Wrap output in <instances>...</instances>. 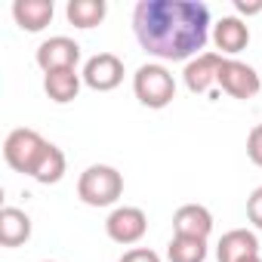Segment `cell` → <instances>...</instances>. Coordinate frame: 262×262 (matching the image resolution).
I'll list each match as a JSON object with an SVG mask.
<instances>
[{
  "mask_svg": "<svg viewBox=\"0 0 262 262\" xmlns=\"http://www.w3.org/2000/svg\"><path fill=\"white\" fill-rule=\"evenodd\" d=\"M43 148H47V139L37 133V129L19 126V129H13V133L7 136V142H4V161H7L16 173L31 176V170H34L37 158L43 155Z\"/></svg>",
  "mask_w": 262,
  "mask_h": 262,
  "instance_id": "cell-4",
  "label": "cell"
},
{
  "mask_svg": "<svg viewBox=\"0 0 262 262\" xmlns=\"http://www.w3.org/2000/svg\"><path fill=\"white\" fill-rule=\"evenodd\" d=\"M234 10L241 16H256L262 13V0H234Z\"/></svg>",
  "mask_w": 262,
  "mask_h": 262,
  "instance_id": "cell-22",
  "label": "cell"
},
{
  "mask_svg": "<svg viewBox=\"0 0 262 262\" xmlns=\"http://www.w3.org/2000/svg\"><path fill=\"white\" fill-rule=\"evenodd\" d=\"M167 259L170 262H204L207 259V241L173 234V241L167 244Z\"/></svg>",
  "mask_w": 262,
  "mask_h": 262,
  "instance_id": "cell-18",
  "label": "cell"
},
{
  "mask_svg": "<svg viewBox=\"0 0 262 262\" xmlns=\"http://www.w3.org/2000/svg\"><path fill=\"white\" fill-rule=\"evenodd\" d=\"M31 237V216L19 207L0 210V244L4 247H22Z\"/></svg>",
  "mask_w": 262,
  "mask_h": 262,
  "instance_id": "cell-14",
  "label": "cell"
},
{
  "mask_svg": "<svg viewBox=\"0 0 262 262\" xmlns=\"http://www.w3.org/2000/svg\"><path fill=\"white\" fill-rule=\"evenodd\" d=\"M120 262H161V256L148 247H133V250H126L120 256Z\"/></svg>",
  "mask_w": 262,
  "mask_h": 262,
  "instance_id": "cell-21",
  "label": "cell"
},
{
  "mask_svg": "<svg viewBox=\"0 0 262 262\" xmlns=\"http://www.w3.org/2000/svg\"><path fill=\"white\" fill-rule=\"evenodd\" d=\"M225 56L222 53H201L194 56L185 71H182V80L191 93H210L213 83H219V68H222Z\"/></svg>",
  "mask_w": 262,
  "mask_h": 262,
  "instance_id": "cell-9",
  "label": "cell"
},
{
  "mask_svg": "<svg viewBox=\"0 0 262 262\" xmlns=\"http://www.w3.org/2000/svg\"><path fill=\"white\" fill-rule=\"evenodd\" d=\"M213 43L222 56H237L241 50H247L250 43V28L247 22H241L237 16H222L213 25Z\"/></svg>",
  "mask_w": 262,
  "mask_h": 262,
  "instance_id": "cell-12",
  "label": "cell"
},
{
  "mask_svg": "<svg viewBox=\"0 0 262 262\" xmlns=\"http://www.w3.org/2000/svg\"><path fill=\"white\" fill-rule=\"evenodd\" d=\"M65 170H68L65 151H62L59 145L47 142L43 155L37 158V164H34V170H31V179H34V182H40V185H56V182L65 176Z\"/></svg>",
  "mask_w": 262,
  "mask_h": 262,
  "instance_id": "cell-16",
  "label": "cell"
},
{
  "mask_svg": "<svg viewBox=\"0 0 262 262\" xmlns=\"http://www.w3.org/2000/svg\"><path fill=\"white\" fill-rule=\"evenodd\" d=\"M173 231L182 237H201L207 241L213 231V213L204 204H182L173 213Z\"/></svg>",
  "mask_w": 262,
  "mask_h": 262,
  "instance_id": "cell-10",
  "label": "cell"
},
{
  "mask_svg": "<svg viewBox=\"0 0 262 262\" xmlns=\"http://www.w3.org/2000/svg\"><path fill=\"white\" fill-rule=\"evenodd\" d=\"M43 262H53V259H43Z\"/></svg>",
  "mask_w": 262,
  "mask_h": 262,
  "instance_id": "cell-24",
  "label": "cell"
},
{
  "mask_svg": "<svg viewBox=\"0 0 262 262\" xmlns=\"http://www.w3.org/2000/svg\"><path fill=\"white\" fill-rule=\"evenodd\" d=\"M123 194V176L108 164H93L77 179V198L86 207H111Z\"/></svg>",
  "mask_w": 262,
  "mask_h": 262,
  "instance_id": "cell-2",
  "label": "cell"
},
{
  "mask_svg": "<svg viewBox=\"0 0 262 262\" xmlns=\"http://www.w3.org/2000/svg\"><path fill=\"white\" fill-rule=\"evenodd\" d=\"M250 256H259V237L250 228H231L216 244V259L219 262H244Z\"/></svg>",
  "mask_w": 262,
  "mask_h": 262,
  "instance_id": "cell-11",
  "label": "cell"
},
{
  "mask_svg": "<svg viewBox=\"0 0 262 262\" xmlns=\"http://www.w3.org/2000/svg\"><path fill=\"white\" fill-rule=\"evenodd\" d=\"M247 158L256 167H262V123H256L250 129V136H247Z\"/></svg>",
  "mask_w": 262,
  "mask_h": 262,
  "instance_id": "cell-19",
  "label": "cell"
},
{
  "mask_svg": "<svg viewBox=\"0 0 262 262\" xmlns=\"http://www.w3.org/2000/svg\"><path fill=\"white\" fill-rule=\"evenodd\" d=\"M247 219L262 231V185H259V188H253V191H250V198H247Z\"/></svg>",
  "mask_w": 262,
  "mask_h": 262,
  "instance_id": "cell-20",
  "label": "cell"
},
{
  "mask_svg": "<svg viewBox=\"0 0 262 262\" xmlns=\"http://www.w3.org/2000/svg\"><path fill=\"white\" fill-rule=\"evenodd\" d=\"M53 0H16L13 4V19L25 31H43L53 22Z\"/></svg>",
  "mask_w": 262,
  "mask_h": 262,
  "instance_id": "cell-13",
  "label": "cell"
},
{
  "mask_svg": "<svg viewBox=\"0 0 262 262\" xmlns=\"http://www.w3.org/2000/svg\"><path fill=\"white\" fill-rule=\"evenodd\" d=\"M105 231L114 244H123V247L139 244L148 231V216L139 207H114L105 219Z\"/></svg>",
  "mask_w": 262,
  "mask_h": 262,
  "instance_id": "cell-5",
  "label": "cell"
},
{
  "mask_svg": "<svg viewBox=\"0 0 262 262\" xmlns=\"http://www.w3.org/2000/svg\"><path fill=\"white\" fill-rule=\"evenodd\" d=\"M244 262H262V259H259V256H250V259H244Z\"/></svg>",
  "mask_w": 262,
  "mask_h": 262,
  "instance_id": "cell-23",
  "label": "cell"
},
{
  "mask_svg": "<svg viewBox=\"0 0 262 262\" xmlns=\"http://www.w3.org/2000/svg\"><path fill=\"white\" fill-rule=\"evenodd\" d=\"M34 59L43 68V74L62 71V68H77V62H80V43L71 40V37H65V34H56V37H50V40H43L37 47Z\"/></svg>",
  "mask_w": 262,
  "mask_h": 262,
  "instance_id": "cell-8",
  "label": "cell"
},
{
  "mask_svg": "<svg viewBox=\"0 0 262 262\" xmlns=\"http://www.w3.org/2000/svg\"><path fill=\"white\" fill-rule=\"evenodd\" d=\"M108 13V4L105 0H68L65 7V16L74 28H96Z\"/></svg>",
  "mask_w": 262,
  "mask_h": 262,
  "instance_id": "cell-17",
  "label": "cell"
},
{
  "mask_svg": "<svg viewBox=\"0 0 262 262\" xmlns=\"http://www.w3.org/2000/svg\"><path fill=\"white\" fill-rule=\"evenodd\" d=\"M219 86L231 99H253L262 90V74L256 68H250L247 62L225 59L222 68H219Z\"/></svg>",
  "mask_w": 262,
  "mask_h": 262,
  "instance_id": "cell-6",
  "label": "cell"
},
{
  "mask_svg": "<svg viewBox=\"0 0 262 262\" xmlns=\"http://www.w3.org/2000/svg\"><path fill=\"white\" fill-rule=\"evenodd\" d=\"M133 34L161 62H191L210 40V10L201 0H139Z\"/></svg>",
  "mask_w": 262,
  "mask_h": 262,
  "instance_id": "cell-1",
  "label": "cell"
},
{
  "mask_svg": "<svg viewBox=\"0 0 262 262\" xmlns=\"http://www.w3.org/2000/svg\"><path fill=\"white\" fill-rule=\"evenodd\" d=\"M80 83H83V77L77 74V68H62V71L43 74V90H47V96H50L53 102H59V105L74 102L77 93H80Z\"/></svg>",
  "mask_w": 262,
  "mask_h": 262,
  "instance_id": "cell-15",
  "label": "cell"
},
{
  "mask_svg": "<svg viewBox=\"0 0 262 262\" xmlns=\"http://www.w3.org/2000/svg\"><path fill=\"white\" fill-rule=\"evenodd\" d=\"M80 77H83V83L90 90L108 93V90L120 86V80H123V59L114 56V53H96V56L86 59Z\"/></svg>",
  "mask_w": 262,
  "mask_h": 262,
  "instance_id": "cell-7",
  "label": "cell"
},
{
  "mask_svg": "<svg viewBox=\"0 0 262 262\" xmlns=\"http://www.w3.org/2000/svg\"><path fill=\"white\" fill-rule=\"evenodd\" d=\"M133 93L145 108H167L176 99V80L161 62H145L133 74Z\"/></svg>",
  "mask_w": 262,
  "mask_h": 262,
  "instance_id": "cell-3",
  "label": "cell"
}]
</instances>
